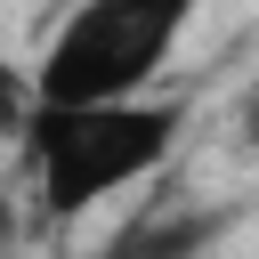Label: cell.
I'll return each mask as SVG.
<instances>
[{"label":"cell","instance_id":"6da1fadb","mask_svg":"<svg viewBox=\"0 0 259 259\" xmlns=\"http://www.w3.org/2000/svg\"><path fill=\"white\" fill-rule=\"evenodd\" d=\"M186 138V97H130V105H32L24 154L49 219H81L89 202L154 178Z\"/></svg>","mask_w":259,"mask_h":259},{"label":"cell","instance_id":"7a4b0ae2","mask_svg":"<svg viewBox=\"0 0 259 259\" xmlns=\"http://www.w3.org/2000/svg\"><path fill=\"white\" fill-rule=\"evenodd\" d=\"M210 0H81L65 24L40 40L32 65V105H130L154 97L162 65L178 57L186 24Z\"/></svg>","mask_w":259,"mask_h":259},{"label":"cell","instance_id":"3957f363","mask_svg":"<svg viewBox=\"0 0 259 259\" xmlns=\"http://www.w3.org/2000/svg\"><path fill=\"white\" fill-rule=\"evenodd\" d=\"M227 227H235V210L219 202V210H170V219H138L121 243H113V259H202L210 243H227Z\"/></svg>","mask_w":259,"mask_h":259},{"label":"cell","instance_id":"277c9868","mask_svg":"<svg viewBox=\"0 0 259 259\" xmlns=\"http://www.w3.org/2000/svg\"><path fill=\"white\" fill-rule=\"evenodd\" d=\"M235 138H243V154L259 162V81L243 89V105H235Z\"/></svg>","mask_w":259,"mask_h":259},{"label":"cell","instance_id":"5b68a950","mask_svg":"<svg viewBox=\"0 0 259 259\" xmlns=\"http://www.w3.org/2000/svg\"><path fill=\"white\" fill-rule=\"evenodd\" d=\"M105 259H113V251H105Z\"/></svg>","mask_w":259,"mask_h":259}]
</instances>
